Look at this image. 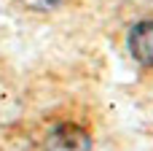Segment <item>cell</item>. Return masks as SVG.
<instances>
[{"label":"cell","mask_w":153,"mask_h":151,"mask_svg":"<svg viewBox=\"0 0 153 151\" xmlns=\"http://www.w3.org/2000/svg\"><path fill=\"white\" fill-rule=\"evenodd\" d=\"M46 151H91V135L73 122L56 124L46 138Z\"/></svg>","instance_id":"1"},{"label":"cell","mask_w":153,"mask_h":151,"mask_svg":"<svg viewBox=\"0 0 153 151\" xmlns=\"http://www.w3.org/2000/svg\"><path fill=\"white\" fill-rule=\"evenodd\" d=\"M129 51L132 57L145 65V68H153V22H140L132 27L129 32Z\"/></svg>","instance_id":"2"},{"label":"cell","mask_w":153,"mask_h":151,"mask_svg":"<svg viewBox=\"0 0 153 151\" xmlns=\"http://www.w3.org/2000/svg\"><path fill=\"white\" fill-rule=\"evenodd\" d=\"M24 5H30V8H38V11H46V8H54L59 0H22Z\"/></svg>","instance_id":"3"}]
</instances>
